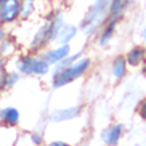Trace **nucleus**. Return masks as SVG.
Masks as SVG:
<instances>
[{"mask_svg":"<svg viewBox=\"0 0 146 146\" xmlns=\"http://www.w3.org/2000/svg\"><path fill=\"white\" fill-rule=\"evenodd\" d=\"M64 24L66 21L63 11L55 10L50 15H47L45 21L40 23L31 35L29 42H27V52L42 53L45 48H48L52 43L56 42L58 35H60V31L63 29Z\"/></svg>","mask_w":146,"mask_h":146,"instance_id":"obj_1","label":"nucleus"},{"mask_svg":"<svg viewBox=\"0 0 146 146\" xmlns=\"http://www.w3.org/2000/svg\"><path fill=\"white\" fill-rule=\"evenodd\" d=\"M92 64H93V61L90 56L82 55L79 60H76L69 66H64L61 69H52V72H50L52 74V88L56 90V88H63V87L74 84L90 71Z\"/></svg>","mask_w":146,"mask_h":146,"instance_id":"obj_2","label":"nucleus"},{"mask_svg":"<svg viewBox=\"0 0 146 146\" xmlns=\"http://www.w3.org/2000/svg\"><path fill=\"white\" fill-rule=\"evenodd\" d=\"M13 69L23 77H45L52 72V66L45 61L42 53L32 52L18 53L13 58Z\"/></svg>","mask_w":146,"mask_h":146,"instance_id":"obj_3","label":"nucleus"},{"mask_svg":"<svg viewBox=\"0 0 146 146\" xmlns=\"http://www.w3.org/2000/svg\"><path fill=\"white\" fill-rule=\"evenodd\" d=\"M19 23V0H3L0 3V26L13 27Z\"/></svg>","mask_w":146,"mask_h":146,"instance_id":"obj_4","label":"nucleus"},{"mask_svg":"<svg viewBox=\"0 0 146 146\" xmlns=\"http://www.w3.org/2000/svg\"><path fill=\"white\" fill-rule=\"evenodd\" d=\"M80 114H82V106L80 104H74V106L53 109L48 114V120L52 124H64V122H71V120L79 119Z\"/></svg>","mask_w":146,"mask_h":146,"instance_id":"obj_5","label":"nucleus"},{"mask_svg":"<svg viewBox=\"0 0 146 146\" xmlns=\"http://www.w3.org/2000/svg\"><path fill=\"white\" fill-rule=\"evenodd\" d=\"M71 43H58V45H53V47H48L42 52V56L45 58L48 64L52 66H56L58 63L64 60L68 55H71Z\"/></svg>","mask_w":146,"mask_h":146,"instance_id":"obj_6","label":"nucleus"},{"mask_svg":"<svg viewBox=\"0 0 146 146\" xmlns=\"http://www.w3.org/2000/svg\"><path fill=\"white\" fill-rule=\"evenodd\" d=\"M119 24H120L119 19H109V18L104 19V23L101 24L100 31L96 32V43H98V47L104 48L111 43V40L116 35V31H117Z\"/></svg>","mask_w":146,"mask_h":146,"instance_id":"obj_7","label":"nucleus"},{"mask_svg":"<svg viewBox=\"0 0 146 146\" xmlns=\"http://www.w3.org/2000/svg\"><path fill=\"white\" fill-rule=\"evenodd\" d=\"M124 133H125V125L122 122H117V124L108 125L100 137H101V141L104 143V146H119V143L124 138Z\"/></svg>","mask_w":146,"mask_h":146,"instance_id":"obj_8","label":"nucleus"},{"mask_svg":"<svg viewBox=\"0 0 146 146\" xmlns=\"http://www.w3.org/2000/svg\"><path fill=\"white\" fill-rule=\"evenodd\" d=\"M21 124V112L16 106L0 108V125L3 127H18Z\"/></svg>","mask_w":146,"mask_h":146,"instance_id":"obj_9","label":"nucleus"},{"mask_svg":"<svg viewBox=\"0 0 146 146\" xmlns=\"http://www.w3.org/2000/svg\"><path fill=\"white\" fill-rule=\"evenodd\" d=\"M19 52H21L19 42H18L11 34H10L2 43H0V58H3V60H7V61L13 60Z\"/></svg>","mask_w":146,"mask_h":146,"instance_id":"obj_10","label":"nucleus"},{"mask_svg":"<svg viewBox=\"0 0 146 146\" xmlns=\"http://www.w3.org/2000/svg\"><path fill=\"white\" fill-rule=\"evenodd\" d=\"M129 68H140L146 60V47L145 45H133L129 52L124 55Z\"/></svg>","mask_w":146,"mask_h":146,"instance_id":"obj_11","label":"nucleus"},{"mask_svg":"<svg viewBox=\"0 0 146 146\" xmlns=\"http://www.w3.org/2000/svg\"><path fill=\"white\" fill-rule=\"evenodd\" d=\"M39 11V0H19V23L32 21Z\"/></svg>","mask_w":146,"mask_h":146,"instance_id":"obj_12","label":"nucleus"},{"mask_svg":"<svg viewBox=\"0 0 146 146\" xmlns=\"http://www.w3.org/2000/svg\"><path fill=\"white\" fill-rule=\"evenodd\" d=\"M109 72H111V77L116 82H120L125 76H127V72H129V64H127V61H125V58L122 55L116 56V58L111 61Z\"/></svg>","mask_w":146,"mask_h":146,"instance_id":"obj_13","label":"nucleus"},{"mask_svg":"<svg viewBox=\"0 0 146 146\" xmlns=\"http://www.w3.org/2000/svg\"><path fill=\"white\" fill-rule=\"evenodd\" d=\"M129 7L130 5L127 3V0H111L109 5H108V10H106V18L122 21V18H124V15Z\"/></svg>","mask_w":146,"mask_h":146,"instance_id":"obj_14","label":"nucleus"},{"mask_svg":"<svg viewBox=\"0 0 146 146\" xmlns=\"http://www.w3.org/2000/svg\"><path fill=\"white\" fill-rule=\"evenodd\" d=\"M79 32L80 31H79L77 26H74V24H64L63 29L60 31V35H58L56 42L58 43H71L79 35Z\"/></svg>","mask_w":146,"mask_h":146,"instance_id":"obj_15","label":"nucleus"},{"mask_svg":"<svg viewBox=\"0 0 146 146\" xmlns=\"http://www.w3.org/2000/svg\"><path fill=\"white\" fill-rule=\"evenodd\" d=\"M21 79H23V76L18 72V71L8 69V72H7V76H5V79H3V84H2V88H0V93L11 90L13 87H16L18 84L21 82Z\"/></svg>","mask_w":146,"mask_h":146,"instance_id":"obj_16","label":"nucleus"},{"mask_svg":"<svg viewBox=\"0 0 146 146\" xmlns=\"http://www.w3.org/2000/svg\"><path fill=\"white\" fill-rule=\"evenodd\" d=\"M27 140L32 146H43L45 145V137L40 132H31L27 133Z\"/></svg>","mask_w":146,"mask_h":146,"instance_id":"obj_17","label":"nucleus"},{"mask_svg":"<svg viewBox=\"0 0 146 146\" xmlns=\"http://www.w3.org/2000/svg\"><path fill=\"white\" fill-rule=\"evenodd\" d=\"M109 2H111V0H93L92 7H93L95 10H98V11H101V13L106 15V10H108V5H109Z\"/></svg>","mask_w":146,"mask_h":146,"instance_id":"obj_18","label":"nucleus"},{"mask_svg":"<svg viewBox=\"0 0 146 146\" xmlns=\"http://www.w3.org/2000/svg\"><path fill=\"white\" fill-rule=\"evenodd\" d=\"M8 72V61L0 58V88H2V84H3V79Z\"/></svg>","mask_w":146,"mask_h":146,"instance_id":"obj_19","label":"nucleus"},{"mask_svg":"<svg viewBox=\"0 0 146 146\" xmlns=\"http://www.w3.org/2000/svg\"><path fill=\"white\" fill-rule=\"evenodd\" d=\"M137 111H138V116L141 117L143 120H146V100H143L141 103H140Z\"/></svg>","mask_w":146,"mask_h":146,"instance_id":"obj_20","label":"nucleus"},{"mask_svg":"<svg viewBox=\"0 0 146 146\" xmlns=\"http://www.w3.org/2000/svg\"><path fill=\"white\" fill-rule=\"evenodd\" d=\"M10 35V29L8 27H5V26H0V43L3 42L7 37Z\"/></svg>","mask_w":146,"mask_h":146,"instance_id":"obj_21","label":"nucleus"},{"mask_svg":"<svg viewBox=\"0 0 146 146\" xmlns=\"http://www.w3.org/2000/svg\"><path fill=\"white\" fill-rule=\"evenodd\" d=\"M45 146H71V145L66 143V141H63V140H53V141L47 143Z\"/></svg>","mask_w":146,"mask_h":146,"instance_id":"obj_22","label":"nucleus"},{"mask_svg":"<svg viewBox=\"0 0 146 146\" xmlns=\"http://www.w3.org/2000/svg\"><path fill=\"white\" fill-rule=\"evenodd\" d=\"M143 42H145V47H146V24H145V27H143Z\"/></svg>","mask_w":146,"mask_h":146,"instance_id":"obj_23","label":"nucleus"},{"mask_svg":"<svg viewBox=\"0 0 146 146\" xmlns=\"http://www.w3.org/2000/svg\"><path fill=\"white\" fill-rule=\"evenodd\" d=\"M141 66H143V74H145V76H146V60L143 61V64H141Z\"/></svg>","mask_w":146,"mask_h":146,"instance_id":"obj_24","label":"nucleus"},{"mask_svg":"<svg viewBox=\"0 0 146 146\" xmlns=\"http://www.w3.org/2000/svg\"><path fill=\"white\" fill-rule=\"evenodd\" d=\"M2 2H3V0H0V3H2Z\"/></svg>","mask_w":146,"mask_h":146,"instance_id":"obj_25","label":"nucleus"}]
</instances>
